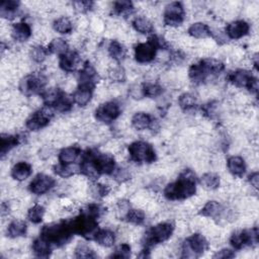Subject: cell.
<instances>
[{"mask_svg": "<svg viewBox=\"0 0 259 259\" xmlns=\"http://www.w3.org/2000/svg\"><path fill=\"white\" fill-rule=\"evenodd\" d=\"M112 174H113V179L119 183H123L127 181L131 177V172L126 168H118L114 170Z\"/></svg>", "mask_w": 259, "mask_h": 259, "instance_id": "obj_44", "label": "cell"}, {"mask_svg": "<svg viewBox=\"0 0 259 259\" xmlns=\"http://www.w3.org/2000/svg\"><path fill=\"white\" fill-rule=\"evenodd\" d=\"M178 104H179L180 108L183 109L184 111L195 110V108H196V97L190 92L182 93L178 98Z\"/></svg>", "mask_w": 259, "mask_h": 259, "instance_id": "obj_35", "label": "cell"}, {"mask_svg": "<svg viewBox=\"0 0 259 259\" xmlns=\"http://www.w3.org/2000/svg\"><path fill=\"white\" fill-rule=\"evenodd\" d=\"M94 3L91 1H75L72 3L73 9L78 13H86L93 8Z\"/></svg>", "mask_w": 259, "mask_h": 259, "instance_id": "obj_43", "label": "cell"}, {"mask_svg": "<svg viewBox=\"0 0 259 259\" xmlns=\"http://www.w3.org/2000/svg\"><path fill=\"white\" fill-rule=\"evenodd\" d=\"M10 34L15 41L24 42L31 36V27L24 21L17 22L11 26Z\"/></svg>", "mask_w": 259, "mask_h": 259, "instance_id": "obj_17", "label": "cell"}, {"mask_svg": "<svg viewBox=\"0 0 259 259\" xmlns=\"http://www.w3.org/2000/svg\"><path fill=\"white\" fill-rule=\"evenodd\" d=\"M119 114H120L119 104L114 100L104 102L95 110L96 119L104 123H109L113 121L118 117Z\"/></svg>", "mask_w": 259, "mask_h": 259, "instance_id": "obj_11", "label": "cell"}, {"mask_svg": "<svg viewBox=\"0 0 259 259\" xmlns=\"http://www.w3.org/2000/svg\"><path fill=\"white\" fill-rule=\"evenodd\" d=\"M153 120L154 119L152 118V116L150 114H148L144 111H139L133 115L131 123L135 130L145 131L147 128H150Z\"/></svg>", "mask_w": 259, "mask_h": 259, "instance_id": "obj_22", "label": "cell"}, {"mask_svg": "<svg viewBox=\"0 0 259 259\" xmlns=\"http://www.w3.org/2000/svg\"><path fill=\"white\" fill-rule=\"evenodd\" d=\"M63 94H64V92H62L59 88H50L42 92L41 98H42L45 105L51 106L54 108L55 105L60 100V98L63 96Z\"/></svg>", "mask_w": 259, "mask_h": 259, "instance_id": "obj_30", "label": "cell"}, {"mask_svg": "<svg viewBox=\"0 0 259 259\" xmlns=\"http://www.w3.org/2000/svg\"><path fill=\"white\" fill-rule=\"evenodd\" d=\"M128 94L132 98L136 99V100H141L144 96V92H143V85L142 84H133L130 88H128Z\"/></svg>", "mask_w": 259, "mask_h": 259, "instance_id": "obj_45", "label": "cell"}, {"mask_svg": "<svg viewBox=\"0 0 259 259\" xmlns=\"http://www.w3.org/2000/svg\"><path fill=\"white\" fill-rule=\"evenodd\" d=\"M196 192L195 174L190 169L183 170L179 178L169 183L164 189V196L169 200H180L192 197Z\"/></svg>", "mask_w": 259, "mask_h": 259, "instance_id": "obj_1", "label": "cell"}, {"mask_svg": "<svg viewBox=\"0 0 259 259\" xmlns=\"http://www.w3.org/2000/svg\"><path fill=\"white\" fill-rule=\"evenodd\" d=\"M53 28L58 33L68 34L73 30V23L68 16H61L54 20Z\"/></svg>", "mask_w": 259, "mask_h": 259, "instance_id": "obj_31", "label": "cell"}, {"mask_svg": "<svg viewBox=\"0 0 259 259\" xmlns=\"http://www.w3.org/2000/svg\"><path fill=\"white\" fill-rule=\"evenodd\" d=\"M31 172H32L31 166L25 161H20V162H17L12 167L11 177L16 181H23L31 175Z\"/></svg>", "mask_w": 259, "mask_h": 259, "instance_id": "obj_20", "label": "cell"}, {"mask_svg": "<svg viewBox=\"0 0 259 259\" xmlns=\"http://www.w3.org/2000/svg\"><path fill=\"white\" fill-rule=\"evenodd\" d=\"M200 184L203 189L212 191L220 187L221 178L217 173L206 172V173L202 174V176L200 177Z\"/></svg>", "mask_w": 259, "mask_h": 259, "instance_id": "obj_26", "label": "cell"}, {"mask_svg": "<svg viewBox=\"0 0 259 259\" xmlns=\"http://www.w3.org/2000/svg\"><path fill=\"white\" fill-rule=\"evenodd\" d=\"M133 27L136 31L142 34H149L153 31V22L146 16H137L133 22Z\"/></svg>", "mask_w": 259, "mask_h": 259, "instance_id": "obj_28", "label": "cell"}, {"mask_svg": "<svg viewBox=\"0 0 259 259\" xmlns=\"http://www.w3.org/2000/svg\"><path fill=\"white\" fill-rule=\"evenodd\" d=\"M48 55H49L48 49L39 44L34 45L29 50V57L31 58V60L34 63H37V64L44 63V61L47 59Z\"/></svg>", "mask_w": 259, "mask_h": 259, "instance_id": "obj_38", "label": "cell"}, {"mask_svg": "<svg viewBox=\"0 0 259 259\" xmlns=\"http://www.w3.org/2000/svg\"><path fill=\"white\" fill-rule=\"evenodd\" d=\"M51 246L52 245L47 240L39 237L32 242L31 249L36 257H49L51 253Z\"/></svg>", "mask_w": 259, "mask_h": 259, "instance_id": "obj_29", "label": "cell"}, {"mask_svg": "<svg viewBox=\"0 0 259 259\" xmlns=\"http://www.w3.org/2000/svg\"><path fill=\"white\" fill-rule=\"evenodd\" d=\"M91 99H92V89L82 88V87H79L78 89H76L72 97L73 102L80 107L86 106L91 101Z\"/></svg>", "mask_w": 259, "mask_h": 259, "instance_id": "obj_27", "label": "cell"}, {"mask_svg": "<svg viewBox=\"0 0 259 259\" xmlns=\"http://www.w3.org/2000/svg\"><path fill=\"white\" fill-rule=\"evenodd\" d=\"M45 212V207L38 203H35L28 208L26 217L32 224H39L44 219Z\"/></svg>", "mask_w": 259, "mask_h": 259, "instance_id": "obj_39", "label": "cell"}, {"mask_svg": "<svg viewBox=\"0 0 259 259\" xmlns=\"http://www.w3.org/2000/svg\"><path fill=\"white\" fill-rule=\"evenodd\" d=\"M111 9L114 14L125 17L133 13L135 7H134L133 3L130 1H116L112 4Z\"/></svg>", "mask_w": 259, "mask_h": 259, "instance_id": "obj_36", "label": "cell"}, {"mask_svg": "<svg viewBox=\"0 0 259 259\" xmlns=\"http://www.w3.org/2000/svg\"><path fill=\"white\" fill-rule=\"evenodd\" d=\"M27 232V226L22 220H13L7 227L6 233L7 237L11 239H18L25 236Z\"/></svg>", "mask_w": 259, "mask_h": 259, "instance_id": "obj_24", "label": "cell"}, {"mask_svg": "<svg viewBox=\"0 0 259 259\" xmlns=\"http://www.w3.org/2000/svg\"><path fill=\"white\" fill-rule=\"evenodd\" d=\"M48 79L41 72H33L26 75L19 83V90L24 95H32L44 90Z\"/></svg>", "mask_w": 259, "mask_h": 259, "instance_id": "obj_7", "label": "cell"}, {"mask_svg": "<svg viewBox=\"0 0 259 259\" xmlns=\"http://www.w3.org/2000/svg\"><path fill=\"white\" fill-rule=\"evenodd\" d=\"M208 248V242L206 238L200 234L195 233L188 237L181 245V257L194 258L201 255Z\"/></svg>", "mask_w": 259, "mask_h": 259, "instance_id": "obj_6", "label": "cell"}, {"mask_svg": "<svg viewBox=\"0 0 259 259\" xmlns=\"http://www.w3.org/2000/svg\"><path fill=\"white\" fill-rule=\"evenodd\" d=\"M255 79L256 78L246 69H238L228 75L229 82L238 88L249 89Z\"/></svg>", "mask_w": 259, "mask_h": 259, "instance_id": "obj_13", "label": "cell"}, {"mask_svg": "<svg viewBox=\"0 0 259 259\" xmlns=\"http://www.w3.org/2000/svg\"><path fill=\"white\" fill-rule=\"evenodd\" d=\"M184 7L180 2H171L165 6L164 23L171 28H176L182 24L184 20Z\"/></svg>", "mask_w": 259, "mask_h": 259, "instance_id": "obj_10", "label": "cell"}, {"mask_svg": "<svg viewBox=\"0 0 259 259\" xmlns=\"http://www.w3.org/2000/svg\"><path fill=\"white\" fill-rule=\"evenodd\" d=\"M106 73L108 78L113 82H123L125 80V71L123 67L118 64H112L109 62Z\"/></svg>", "mask_w": 259, "mask_h": 259, "instance_id": "obj_34", "label": "cell"}, {"mask_svg": "<svg viewBox=\"0 0 259 259\" xmlns=\"http://www.w3.org/2000/svg\"><path fill=\"white\" fill-rule=\"evenodd\" d=\"M250 31V25L245 20H234L226 26V33L232 39H239L247 35Z\"/></svg>", "mask_w": 259, "mask_h": 259, "instance_id": "obj_15", "label": "cell"}, {"mask_svg": "<svg viewBox=\"0 0 259 259\" xmlns=\"http://www.w3.org/2000/svg\"><path fill=\"white\" fill-rule=\"evenodd\" d=\"M107 50H108V55L115 62H119L125 58L126 51L118 40H115V39L111 40L108 45Z\"/></svg>", "mask_w": 259, "mask_h": 259, "instance_id": "obj_32", "label": "cell"}, {"mask_svg": "<svg viewBox=\"0 0 259 259\" xmlns=\"http://www.w3.org/2000/svg\"><path fill=\"white\" fill-rule=\"evenodd\" d=\"M188 35L193 37V38H197V39H202V38H207L212 36V31L209 28V26L201 21H197L192 23L188 30Z\"/></svg>", "mask_w": 259, "mask_h": 259, "instance_id": "obj_19", "label": "cell"}, {"mask_svg": "<svg viewBox=\"0 0 259 259\" xmlns=\"http://www.w3.org/2000/svg\"><path fill=\"white\" fill-rule=\"evenodd\" d=\"M82 60L80 55L77 52H67L66 54L60 56L59 60V66L64 72L71 73L78 69L79 67H82Z\"/></svg>", "mask_w": 259, "mask_h": 259, "instance_id": "obj_14", "label": "cell"}, {"mask_svg": "<svg viewBox=\"0 0 259 259\" xmlns=\"http://www.w3.org/2000/svg\"><path fill=\"white\" fill-rule=\"evenodd\" d=\"M74 234H78L86 239H93L97 229L96 217L84 211L70 222Z\"/></svg>", "mask_w": 259, "mask_h": 259, "instance_id": "obj_4", "label": "cell"}, {"mask_svg": "<svg viewBox=\"0 0 259 259\" xmlns=\"http://www.w3.org/2000/svg\"><path fill=\"white\" fill-rule=\"evenodd\" d=\"M93 240L101 247L103 248H109L113 246L115 242V235L111 230L108 229H102L97 230L94 234Z\"/></svg>", "mask_w": 259, "mask_h": 259, "instance_id": "obj_21", "label": "cell"}, {"mask_svg": "<svg viewBox=\"0 0 259 259\" xmlns=\"http://www.w3.org/2000/svg\"><path fill=\"white\" fill-rule=\"evenodd\" d=\"M124 219L130 224H133L135 226H141L146 220V214L141 208H130Z\"/></svg>", "mask_w": 259, "mask_h": 259, "instance_id": "obj_37", "label": "cell"}, {"mask_svg": "<svg viewBox=\"0 0 259 259\" xmlns=\"http://www.w3.org/2000/svg\"><path fill=\"white\" fill-rule=\"evenodd\" d=\"M142 85H143V92L145 97L155 98V97H159L163 93V88L158 83L146 82Z\"/></svg>", "mask_w": 259, "mask_h": 259, "instance_id": "obj_40", "label": "cell"}, {"mask_svg": "<svg viewBox=\"0 0 259 259\" xmlns=\"http://www.w3.org/2000/svg\"><path fill=\"white\" fill-rule=\"evenodd\" d=\"M248 182L251 185V187H253L255 190L258 189V184H259V174L257 171L252 172L249 176H248Z\"/></svg>", "mask_w": 259, "mask_h": 259, "instance_id": "obj_47", "label": "cell"}, {"mask_svg": "<svg viewBox=\"0 0 259 259\" xmlns=\"http://www.w3.org/2000/svg\"><path fill=\"white\" fill-rule=\"evenodd\" d=\"M224 209L225 208L221 202L217 200H209L204 203V205L200 208L198 213L203 218L219 221L224 212Z\"/></svg>", "mask_w": 259, "mask_h": 259, "instance_id": "obj_16", "label": "cell"}, {"mask_svg": "<svg viewBox=\"0 0 259 259\" xmlns=\"http://www.w3.org/2000/svg\"><path fill=\"white\" fill-rule=\"evenodd\" d=\"M73 234L70 222H62L46 225L40 231V237L47 240L51 245L57 247L64 246Z\"/></svg>", "mask_w": 259, "mask_h": 259, "instance_id": "obj_2", "label": "cell"}, {"mask_svg": "<svg viewBox=\"0 0 259 259\" xmlns=\"http://www.w3.org/2000/svg\"><path fill=\"white\" fill-rule=\"evenodd\" d=\"M54 116V110L51 106H45L34 113H32L25 121V126L29 131L35 132L38 131L45 126H47L51 120V118Z\"/></svg>", "mask_w": 259, "mask_h": 259, "instance_id": "obj_9", "label": "cell"}, {"mask_svg": "<svg viewBox=\"0 0 259 259\" xmlns=\"http://www.w3.org/2000/svg\"><path fill=\"white\" fill-rule=\"evenodd\" d=\"M130 159L135 163L150 164L156 160V152L152 145L145 141H136L128 146Z\"/></svg>", "mask_w": 259, "mask_h": 259, "instance_id": "obj_5", "label": "cell"}, {"mask_svg": "<svg viewBox=\"0 0 259 259\" xmlns=\"http://www.w3.org/2000/svg\"><path fill=\"white\" fill-rule=\"evenodd\" d=\"M81 156V149L77 146L66 147L59 153V161L62 164H73Z\"/></svg>", "mask_w": 259, "mask_h": 259, "instance_id": "obj_23", "label": "cell"}, {"mask_svg": "<svg viewBox=\"0 0 259 259\" xmlns=\"http://www.w3.org/2000/svg\"><path fill=\"white\" fill-rule=\"evenodd\" d=\"M130 256H131V246L127 243H122L118 245L115 248L114 253L110 255V257H114V258H128Z\"/></svg>", "mask_w": 259, "mask_h": 259, "instance_id": "obj_42", "label": "cell"}, {"mask_svg": "<svg viewBox=\"0 0 259 259\" xmlns=\"http://www.w3.org/2000/svg\"><path fill=\"white\" fill-rule=\"evenodd\" d=\"M213 258H233L235 257V253L230 249H222L220 251H217L214 255H212Z\"/></svg>", "mask_w": 259, "mask_h": 259, "instance_id": "obj_46", "label": "cell"}, {"mask_svg": "<svg viewBox=\"0 0 259 259\" xmlns=\"http://www.w3.org/2000/svg\"><path fill=\"white\" fill-rule=\"evenodd\" d=\"M230 242L234 248L239 250L245 247H253L258 243V228L236 231L232 234Z\"/></svg>", "mask_w": 259, "mask_h": 259, "instance_id": "obj_8", "label": "cell"}, {"mask_svg": "<svg viewBox=\"0 0 259 259\" xmlns=\"http://www.w3.org/2000/svg\"><path fill=\"white\" fill-rule=\"evenodd\" d=\"M174 232V226L170 222H161L151 227L144 236L145 248L155 246L170 239Z\"/></svg>", "mask_w": 259, "mask_h": 259, "instance_id": "obj_3", "label": "cell"}, {"mask_svg": "<svg viewBox=\"0 0 259 259\" xmlns=\"http://www.w3.org/2000/svg\"><path fill=\"white\" fill-rule=\"evenodd\" d=\"M68 48H69V45L66 39L57 37L50 41L47 49H48L49 54H55V55L62 56L68 52Z\"/></svg>", "mask_w": 259, "mask_h": 259, "instance_id": "obj_33", "label": "cell"}, {"mask_svg": "<svg viewBox=\"0 0 259 259\" xmlns=\"http://www.w3.org/2000/svg\"><path fill=\"white\" fill-rule=\"evenodd\" d=\"M75 257L77 258H94L96 255L94 254V250L91 249L87 244L85 243H78L75 250Z\"/></svg>", "mask_w": 259, "mask_h": 259, "instance_id": "obj_41", "label": "cell"}, {"mask_svg": "<svg viewBox=\"0 0 259 259\" xmlns=\"http://www.w3.org/2000/svg\"><path fill=\"white\" fill-rule=\"evenodd\" d=\"M19 2L14 0L1 1L0 3V14L3 19H13L16 15V11L19 7Z\"/></svg>", "mask_w": 259, "mask_h": 259, "instance_id": "obj_25", "label": "cell"}, {"mask_svg": "<svg viewBox=\"0 0 259 259\" xmlns=\"http://www.w3.org/2000/svg\"><path fill=\"white\" fill-rule=\"evenodd\" d=\"M56 184V180L44 173L37 174L29 183V190L35 195H41L51 190Z\"/></svg>", "mask_w": 259, "mask_h": 259, "instance_id": "obj_12", "label": "cell"}, {"mask_svg": "<svg viewBox=\"0 0 259 259\" xmlns=\"http://www.w3.org/2000/svg\"><path fill=\"white\" fill-rule=\"evenodd\" d=\"M227 168L234 177L241 178L246 172L245 160L237 155L230 156L227 159Z\"/></svg>", "mask_w": 259, "mask_h": 259, "instance_id": "obj_18", "label": "cell"}]
</instances>
